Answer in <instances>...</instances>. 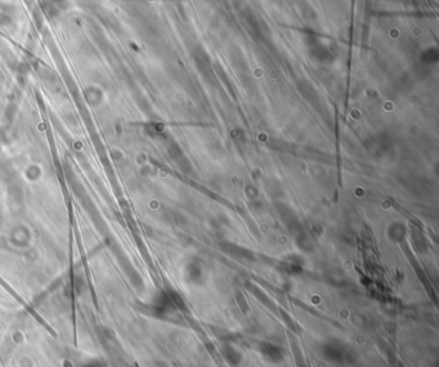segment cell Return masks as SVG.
<instances>
[{
    "mask_svg": "<svg viewBox=\"0 0 439 367\" xmlns=\"http://www.w3.org/2000/svg\"><path fill=\"white\" fill-rule=\"evenodd\" d=\"M226 357H227L231 362H233V363H237V362L240 361V358H241L240 354H238L235 349H226Z\"/></svg>",
    "mask_w": 439,
    "mask_h": 367,
    "instance_id": "7a4b0ae2",
    "label": "cell"
},
{
    "mask_svg": "<svg viewBox=\"0 0 439 367\" xmlns=\"http://www.w3.org/2000/svg\"><path fill=\"white\" fill-rule=\"evenodd\" d=\"M261 353H263V356L267 357L269 361H281L282 358H284V352H282L281 348L279 347H275V345L272 344H263L261 345Z\"/></svg>",
    "mask_w": 439,
    "mask_h": 367,
    "instance_id": "6da1fadb",
    "label": "cell"
}]
</instances>
